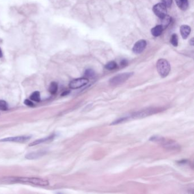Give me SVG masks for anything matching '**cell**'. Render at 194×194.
<instances>
[{
    "mask_svg": "<svg viewBox=\"0 0 194 194\" xmlns=\"http://www.w3.org/2000/svg\"><path fill=\"white\" fill-rule=\"evenodd\" d=\"M54 134H51V135H50V136H49L47 137H46V138H42V139H39V140H37L36 141H34V142H32V143L29 145V146H36V145L41 144H43V143L50 142V141L54 140Z\"/></svg>",
    "mask_w": 194,
    "mask_h": 194,
    "instance_id": "cell-10",
    "label": "cell"
},
{
    "mask_svg": "<svg viewBox=\"0 0 194 194\" xmlns=\"http://www.w3.org/2000/svg\"><path fill=\"white\" fill-rule=\"evenodd\" d=\"M129 118H130V116H125V117H122L120 118L117 119V120L113 121V123L111 124V125H116V124H120V123L126 121Z\"/></svg>",
    "mask_w": 194,
    "mask_h": 194,
    "instance_id": "cell-21",
    "label": "cell"
},
{
    "mask_svg": "<svg viewBox=\"0 0 194 194\" xmlns=\"http://www.w3.org/2000/svg\"><path fill=\"white\" fill-rule=\"evenodd\" d=\"M89 82V80L87 78H78L74 79L70 82L69 86L71 89H78L87 85Z\"/></svg>",
    "mask_w": 194,
    "mask_h": 194,
    "instance_id": "cell-7",
    "label": "cell"
},
{
    "mask_svg": "<svg viewBox=\"0 0 194 194\" xmlns=\"http://www.w3.org/2000/svg\"><path fill=\"white\" fill-rule=\"evenodd\" d=\"M163 4L165 5L166 7H170L172 5V0H162Z\"/></svg>",
    "mask_w": 194,
    "mask_h": 194,
    "instance_id": "cell-23",
    "label": "cell"
},
{
    "mask_svg": "<svg viewBox=\"0 0 194 194\" xmlns=\"http://www.w3.org/2000/svg\"><path fill=\"white\" fill-rule=\"evenodd\" d=\"M180 32L182 38L184 39H187V37L190 35L191 27L188 25H182L180 28Z\"/></svg>",
    "mask_w": 194,
    "mask_h": 194,
    "instance_id": "cell-11",
    "label": "cell"
},
{
    "mask_svg": "<svg viewBox=\"0 0 194 194\" xmlns=\"http://www.w3.org/2000/svg\"><path fill=\"white\" fill-rule=\"evenodd\" d=\"M0 181L6 183H27L34 185L40 186H46L49 185V183L47 180L38 178H28V177H17V176H6L3 177Z\"/></svg>",
    "mask_w": 194,
    "mask_h": 194,
    "instance_id": "cell-1",
    "label": "cell"
},
{
    "mask_svg": "<svg viewBox=\"0 0 194 194\" xmlns=\"http://www.w3.org/2000/svg\"><path fill=\"white\" fill-rule=\"evenodd\" d=\"M105 67L108 70H113L117 68V64L114 61H111L107 64Z\"/></svg>",
    "mask_w": 194,
    "mask_h": 194,
    "instance_id": "cell-18",
    "label": "cell"
},
{
    "mask_svg": "<svg viewBox=\"0 0 194 194\" xmlns=\"http://www.w3.org/2000/svg\"><path fill=\"white\" fill-rule=\"evenodd\" d=\"M128 64V62L127 61V60L126 59H123L122 61L121 62V66L122 67H125V66H127Z\"/></svg>",
    "mask_w": 194,
    "mask_h": 194,
    "instance_id": "cell-25",
    "label": "cell"
},
{
    "mask_svg": "<svg viewBox=\"0 0 194 194\" xmlns=\"http://www.w3.org/2000/svg\"><path fill=\"white\" fill-rule=\"evenodd\" d=\"M163 111L161 108H149L145 109L139 111L138 112H134L130 116V118H141L146 117L150 115L158 113Z\"/></svg>",
    "mask_w": 194,
    "mask_h": 194,
    "instance_id": "cell-3",
    "label": "cell"
},
{
    "mask_svg": "<svg viewBox=\"0 0 194 194\" xmlns=\"http://www.w3.org/2000/svg\"><path fill=\"white\" fill-rule=\"evenodd\" d=\"M157 69L159 75L162 77H165L170 71V64L166 59H159L157 62Z\"/></svg>",
    "mask_w": 194,
    "mask_h": 194,
    "instance_id": "cell-4",
    "label": "cell"
},
{
    "mask_svg": "<svg viewBox=\"0 0 194 194\" xmlns=\"http://www.w3.org/2000/svg\"><path fill=\"white\" fill-rule=\"evenodd\" d=\"M84 75L86 77L91 78V77H95V71L92 69H88L85 71Z\"/></svg>",
    "mask_w": 194,
    "mask_h": 194,
    "instance_id": "cell-22",
    "label": "cell"
},
{
    "mask_svg": "<svg viewBox=\"0 0 194 194\" xmlns=\"http://www.w3.org/2000/svg\"><path fill=\"white\" fill-rule=\"evenodd\" d=\"M8 105L7 104V103L4 100H0V111H5L8 110Z\"/></svg>",
    "mask_w": 194,
    "mask_h": 194,
    "instance_id": "cell-20",
    "label": "cell"
},
{
    "mask_svg": "<svg viewBox=\"0 0 194 194\" xmlns=\"http://www.w3.org/2000/svg\"><path fill=\"white\" fill-rule=\"evenodd\" d=\"M162 19V27L163 29H166V27L170 25V23L172 22V18L168 15H165Z\"/></svg>",
    "mask_w": 194,
    "mask_h": 194,
    "instance_id": "cell-15",
    "label": "cell"
},
{
    "mask_svg": "<svg viewBox=\"0 0 194 194\" xmlns=\"http://www.w3.org/2000/svg\"><path fill=\"white\" fill-rule=\"evenodd\" d=\"M30 99L36 102H39L41 100V95L38 91H36L33 92L30 96Z\"/></svg>",
    "mask_w": 194,
    "mask_h": 194,
    "instance_id": "cell-17",
    "label": "cell"
},
{
    "mask_svg": "<svg viewBox=\"0 0 194 194\" xmlns=\"http://www.w3.org/2000/svg\"><path fill=\"white\" fill-rule=\"evenodd\" d=\"M170 42L172 45L175 47H176L178 44V38L176 34H174L172 35L170 39Z\"/></svg>",
    "mask_w": 194,
    "mask_h": 194,
    "instance_id": "cell-19",
    "label": "cell"
},
{
    "mask_svg": "<svg viewBox=\"0 0 194 194\" xmlns=\"http://www.w3.org/2000/svg\"><path fill=\"white\" fill-rule=\"evenodd\" d=\"M194 38H192L191 39V41H190V44L192 46L194 45Z\"/></svg>",
    "mask_w": 194,
    "mask_h": 194,
    "instance_id": "cell-26",
    "label": "cell"
},
{
    "mask_svg": "<svg viewBox=\"0 0 194 194\" xmlns=\"http://www.w3.org/2000/svg\"><path fill=\"white\" fill-rule=\"evenodd\" d=\"M2 50L1 49V48H0V58H2Z\"/></svg>",
    "mask_w": 194,
    "mask_h": 194,
    "instance_id": "cell-28",
    "label": "cell"
},
{
    "mask_svg": "<svg viewBox=\"0 0 194 194\" xmlns=\"http://www.w3.org/2000/svg\"><path fill=\"white\" fill-rule=\"evenodd\" d=\"M154 14L159 18H162L167 15L166 6L163 3H158L155 5L153 8Z\"/></svg>",
    "mask_w": 194,
    "mask_h": 194,
    "instance_id": "cell-6",
    "label": "cell"
},
{
    "mask_svg": "<svg viewBox=\"0 0 194 194\" xmlns=\"http://www.w3.org/2000/svg\"><path fill=\"white\" fill-rule=\"evenodd\" d=\"M146 41L145 40H140V41L137 42L135 43V45L133 46V51L135 54H140L145 49L146 47Z\"/></svg>",
    "mask_w": 194,
    "mask_h": 194,
    "instance_id": "cell-9",
    "label": "cell"
},
{
    "mask_svg": "<svg viewBox=\"0 0 194 194\" xmlns=\"http://www.w3.org/2000/svg\"><path fill=\"white\" fill-rule=\"evenodd\" d=\"M163 30V29L161 25H158V26H156L155 27H153L151 29V32L153 36H158L161 35V34L162 33Z\"/></svg>",
    "mask_w": 194,
    "mask_h": 194,
    "instance_id": "cell-14",
    "label": "cell"
},
{
    "mask_svg": "<svg viewBox=\"0 0 194 194\" xmlns=\"http://www.w3.org/2000/svg\"><path fill=\"white\" fill-rule=\"evenodd\" d=\"M133 72H126L120 73L115 77L111 78L109 80V83L112 86H118L122 84L124 82L133 75Z\"/></svg>",
    "mask_w": 194,
    "mask_h": 194,
    "instance_id": "cell-5",
    "label": "cell"
},
{
    "mask_svg": "<svg viewBox=\"0 0 194 194\" xmlns=\"http://www.w3.org/2000/svg\"><path fill=\"white\" fill-rule=\"evenodd\" d=\"M24 103L28 107H33L34 106L33 103L32 102V101H30V100H25V101H24Z\"/></svg>",
    "mask_w": 194,
    "mask_h": 194,
    "instance_id": "cell-24",
    "label": "cell"
},
{
    "mask_svg": "<svg viewBox=\"0 0 194 194\" xmlns=\"http://www.w3.org/2000/svg\"><path fill=\"white\" fill-rule=\"evenodd\" d=\"M58 89V84H57L56 82H52V83L50 84V87H49V92H50V93L51 94L54 95V94H55L57 92Z\"/></svg>",
    "mask_w": 194,
    "mask_h": 194,
    "instance_id": "cell-16",
    "label": "cell"
},
{
    "mask_svg": "<svg viewBox=\"0 0 194 194\" xmlns=\"http://www.w3.org/2000/svg\"><path fill=\"white\" fill-rule=\"evenodd\" d=\"M46 153L45 151H36V152H33L31 153L27 154V155L25 156L26 158L28 159H34L36 158H39L41 157H42L43 155H45Z\"/></svg>",
    "mask_w": 194,
    "mask_h": 194,
    "instance_id": "cell-12",
    "label": "cell"
},
{
    "mask_svg": "<svg viewBox=\"0 0 194 194\" xmlns=\"http://www.w3.org/2000/svg\"><path fill=\"white\" fill-rule=\"evenodd\" d=\"M69 92H70L69 91H67V92H64V93H63V94H62V96L67 95L68 94H69Z\"/></svg>",
    "mask_w": 194,
    "mask_h": 194,
    "instance_id": "cell-27",
    "label": "cell"
},
{
    "mask_svg": "<svg viewBox=\"0 0 194 194\" xmlns=\"http://www.w3.org/2000/svg\"><path fill=\"white\" fill-rule=\"evenodd\" d=\"M178 6L182 10H187L189 7L188 0H175Z\"/></svg>",
    "mask_w": 194,
    "mask_h": 194,
    "instance_id": "cell-13",
    "label": "cell"
},
{
    "mask_svg": "<svg viewBox=\"0 0 194 194\" xmlns=\"http://www.w3.org/2000/svg\"><path fill=\"white\" fill-rule=\"evenodd\" d=\"M150 141L161 144L166 149L170 150H177L180 149V146L178 144H177L175 141L172 140H167L161 136H153L150 138Z\"/></svg>",
    "mask_w": 194,
    "mask_h": 194,
    "instance_id": "cell-2",
    "label": "cell"
},
{
    "mask_svg": "<svg viewBox=\"0 0 194 194\" xmlns=\"http://www.w3.org/2000/svg\"><path fill=\"white\" fill-rule=\"evenodd\" d=\"M31 138V136L22 135L17 137H8L0 140V142H25Z\"/></svg>",
    "mask_w": 194,
    "mask_h": 194,
    "instance_id": "cell-8",
    "label": "cell"
}]
</instances>
